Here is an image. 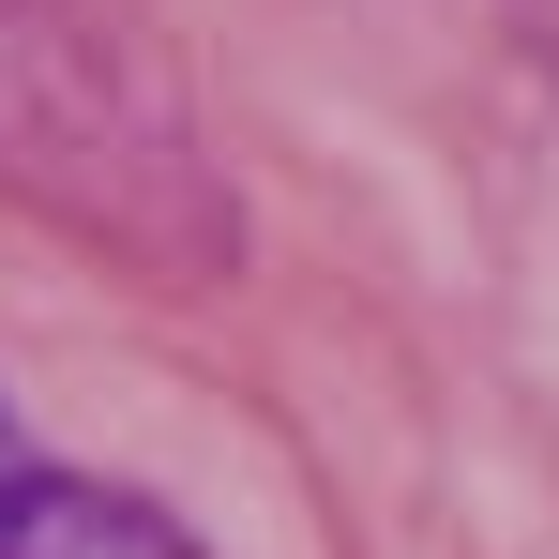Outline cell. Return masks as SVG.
Here are the masks:
<instances>
[{
	"instance_id": "1",
	"label": "cell",
	"mask_w": 559,
	"mask_h": 559,
	"mask_svg": "<svg viewBox=\"0 0 559 559\" xmlns=\"http://www.w3.org/2000/svg\"><path fill=\"white\" fill-rule=\"evenodd\" d=\"M0 559H197L152 499H121V484H92V468L31 454L15 439V408H0Z\"/></svg>"
}]
</instances>
